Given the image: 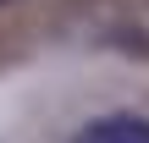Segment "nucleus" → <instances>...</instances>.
Here are the masks:
<instances>
[{"label": "nucleus", "instance_id": "f257e3e1", "mask_svg": "<svg viewBox=\"0 0 149 143\" xmlns=\"http://www.w3.org/2000/svg\"><path fill=\"white\" fill-rule=\"evenodd\" d=\"M72 143H149V116H100L77 127Z\"/></svg>", "mask_w": 149, "mask_h": 143}]
</instances>
